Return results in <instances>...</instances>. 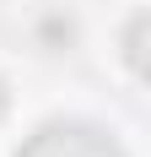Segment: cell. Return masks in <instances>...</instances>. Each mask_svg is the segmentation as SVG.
I'll return each instance as SVG.
<instances>
[{
    "instance_id": "1",
    "label": "cell",
    "mask_w": 151,
    "mask_h": 157,
    "mask_svg": "<svg viewBox=\"0 0 151 157\" xmlns=\"http://www.w3.org/2000/svg\"><path fill=\"white\" fill-rule=\"evenodd\" d=\"M16 157H130V152L92 119H43L16 146Z\"/></svg>"
},
{
    "instance_id": "2",
    "label": "cell",
    "mask_w": 151,
    "mask_h": 157,
    "mask_svg": "<svg viewBox=\"0 0 151 157\" xmlns=\"http://www.w3.org/2000/svg\"><path fill=\"white\" fill-rule=\"evenodd\" d=\"M76 44V22L65 11H49L43 22H38V49H49V54H70Z\"/></svg>"
},
{
    "instance_id": "3",
    "label": "cell",
    "mask_w": 151,
    "mask_h": 157,
    "mask_svg": "<svg viewBox=\"0 0 151 157\" xmlns=\"http://www.w3.org/2000/svg\"><path fill=\"white\" fill-rule=\"evenodd\" d=\"M124 60L135 76H146V16H130V27H124Z\"/></svg>"
},
{
    "instance_id": "4",
    "label": "cell",
    "mask_w": 151,
    "mask_h": 157,
    "mask_svg": "<svg viewBox=\"0 0 151 157\" xmlns=\"http://www.w3.org/2000/svg\"><path fill=\"white\" fill-rule=\"evenodd\" d=\"M6 114H11V81L0 76V119H6Z\"/></svg>"
}]
</instances>
